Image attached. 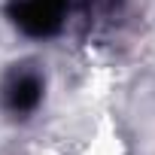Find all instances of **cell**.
I'll return each instance as SVG.
<instances>
[{"instance_id": "obj_1", "label": "cell", "mask_w": 155, "mask_h": 155, "mask_svg": "<svg viewBox=\"0 0 155 155\" xmlns=\"http://www.w3.org/2000/svg\"><path fill=\"white\" fill-rule=\"evenodd\" d=\"M85 155H125V140L119 134V125L110 116H101L88 143H85Z\"/></svg>"}]
</instances>
